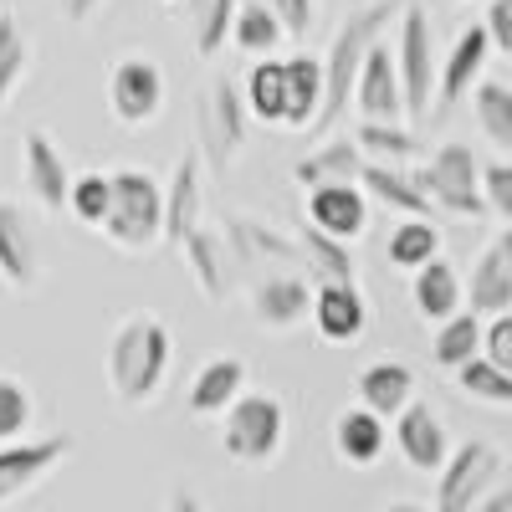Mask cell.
<instances>
[{
	"label": "cell",
	"mask_w": 512,
	"mask_h": 512,
	"mask_svg": "<svg viewBox=\"0 0 512 512\" xmlns=\"http://www.w3.org/2000/svg\"><path fill=\"white\" fill-rule=\"evenodd\" d=\"M390 16H395V0H379V6H364V11H354L344 26H338L333 47H328V57H323V108H318V118L308 123V134H328L333 118L349 108L359 62H364V52L379 41V26L390 21Z\"/></svg>",
	"instance_id": "cell-1"
},
{
	"label": "cell",
	"mask_w": 512,
	"mask_h": 512,
	"mask_svg": "<svg viewBox=\"0 0 512 512\" xmlns=\"http://www.w3.org/2000/svg\"><path fill=\"white\" fill-rule=\"evenodd\" d=\"M169 328L154 318H134L113 333V349H108V379H113V395L123 405H144L154 400V390L169 374Z\"/></svg>",
	"instance_id": "cell-2"
},
{
	"label": "cell",
	"mask_w": 512,
	"mask_h": 512,
	"mask_svg": "<svg viewBox=\"0 0 512 512\" xmlns=\"http://www.w3.org/2000/svg\"><path fill=\"white\" fill-rule=\"evenodd\" d=\"M113 180V205L103 216V236L113 246H128V251H149L154 241H164V190L154 175L144 169H118Z\"/></svg>",
	"instance_id": "cell-3"
},
{
	"label": "cell",
	"mask_w": 512,
	"mask_h": 512,
	"mask_svg": "<svg viewBox=\"0 0 512 512\" xmlns=\"http://www.w3.org/2000/svg\"><path fill=\"white\" fill-rule=\"evenodd\" d=\"M415 185L431 195V205L456 210V216H482L487 200H482V164L466 144H441L431 154V164L415 175Z\"/></svg>",
	"instance_id": "cell-4"
},
{
	"label": "cell",
	"mask_w": 512,
	"mask_h": 512,
	"mask_svg": "<svg viewBox=\"0 0 512 512\" xmlns=\"http://www.w3.org/2000/svg\"><path fill=\"white\" fill-rule=\"evenodd\" d=\"M195 123H200V149H205L210 169L221 175V169L236 159V149L246 144V98L236 93L231 77H216V82L200 93Z\"/></svg>",
	"instance_id": "cell-5"
},
{
	"label": "cell",
	"mask_w": 512,
	"mask_h": 512,
	"mask_svg": "<svg viewBox=\"0 0 512 512\" xmlns=\"http://www.w3.org/2000/svg\"><path fill=\"white\" fill-rule=\"evenodd\" d=\"M395 67H400V93H405V113L425 118L436 98V47H431V21L420 6L400 11V47H395Z\"/></svg>",
	"instance_id": "cell-6"
},
{
	"label": "cell",
	"mask_w": 512,
	"mask_h": 512,
	"mask_svg": "<svg viewBox=\"0 0 512 512\" xmlns=\"http://www.w3.org/2000/svg\"><path fill=\"white\" fill-rule=\"evenodd\" d=\"M497 477H502V451L487 446V441H466L456 456L441 461L436 507H441V512H472Z\"/></svg>",
	"instance_id": "cell-7"
},
{
	"label": "cell",
	"mask_w": 512,
	"mask_h": 512,
	"mask_svg": "<svg viewBox=\"0 0 512 512\" xmlns=\"http://www.w3.org/2000/svg\"><path fill=\"white\" fill-rule=\"evenodd\" d=\"M282 446V405L272 395H236L226 415V451L236 461H267Z\"/></svg>",
	"instance_id": "cell-8"
},
{
	"label": "cell",
	"mask_w": 512,
	"mask_h": 512,
	"mask_svg": "<svg viewBox=\"0 0 512 512\" xmlns=\"http://www.w3.org/2000/svg\"><path fill=\"white\" fill-rule=\"evenodd\" d=\"M164 103V72L149 57H123L108 77V108L118 123H149Z\"/></svg>",
	"instance_id": "cell-9"
},
{
	"label": "cell",
	"mask_w": 512,
	"mask_h": 512,
	"mask_svg": "<svg viewBox=\"0 0 512 512\" xmlns=\"http://www.w3.org/2000/svg\"><path fill=\"white\" fill-rule=\"evenodd\" d=\"M354 103L364 118L374 123H400L405 118V93H400V67H395V52L390 47H374L364 52L359 62V77H354Z\"/></svg>",
	"instance_id": "cell-10"
},
{
	"label": "cell",
	"mask_w": 512,
	"mask_h": 512,
	"mask_svg": "<svg viewBox=\"0 0 512 512\" xmlns=\"http://www.w3.org/2000/svg\"><path fill=\"white\" fill-rule=\"evenodd\" d=\"M308 221L338 241H354L364 226H369V200L359 190V180H328V185H313L308 195Z\"/></svg>",
	"instance_id": "cell-11"
},
{
	"label": "cell",
	"mask_w": 512,
	"mask_h": 512,
	"mask_svg": "<svg viewBox=\"0 0 512 512\" xmlns=\"http://www.w3.org/2000/svg\"><path fill=\"white\" fill-rule=\"evenodd\" d=\"M395 441H400V456L415 466V472H441V461L451 456V441H446V425L431 405H400V420H395Z\"/></svg>",
	"instance_id": "cell-12"
},
{
	"label": "cell",
	"mask_w": 512,
	"mask_h": 512,
	"mask_svg": "<svg viewBox=\"0 0 512 512\" xmlns=\"http://www.w3.org/2000/svg\"><path fill=\"white\" fill-rule=\"evenodd\" d=\"M67 451H72L67 436H47V441H6V446H0V502H11V497L26 492L31 482H41Z\"/></svg>",
	"instance_id": "cell-13"
},
{
	"label": "cell",
	"mask_w": 512,
	"mask_h": 512,
	"mask_svg": "<svg viewBox=\"0 0 512 512\" xmlns=\"http://www.w3.org/2000/svg\"><path fill=\"white\" fill-rule=\"evenodd\" d=\"M487 52H492V36H487V26H466L461 36H456V47H451V57L436 67V103H441V113L472 88V82L482 77V67H487Z\"/></svg>",
	"instance_id": "cell-14"
},
{
	"label": "cell",
	"mask_w": 512,
	"mask_h": 512,
	"mask_svg": "<svg viewBox=\"0 0 512 512\" xmlns=\"http://www.w3.org/2000/svg\"><path fill=\"white\" fill-rule=\"evenodd\" d=\"M308 318L318 323L323 338H333V344H349V338L364 333L369 308H364V297H359L354 282H333V277H328V282L313 292V313H308Z\"/></svg>",
	"instance_id": "cell-15"
},
{
	"label": "cell",
	"mask_w": 512,
	"mask_h": 512,
	"mask_svg": "<svg viewBox=\"0 0 512 512\" xmlns=\"http://www.w3.org/2000/svg\"><path fill=\"white\" fill-rule=\"evenodd\" d=\"M21 144H26V185H31V195H36L41 205H47V210L67 205V185H72V175H67V164H62V154H57L52 134L31 128V134H26Z\"/></svg>",
	"instance_id": "cell-16"
},
{
	"label": "cell",
	"mask_w": 512,
	"mask_h": 512,
	"mask_svg": "<svg viewBox=\"0 0 512 512\" xmlns=\"http://www.w3.org/2000/svg\"><path fill=\"white\" fill-rule=\"evenodd\" d=\"M0 282H11V287L36 282V241H31L21 205L11 200H0Z\"/></svg>",
	"instance_id": "cell-17"
},
{
	"label": "cell",
	"mask_w": 512,
	"mask_h": 512,
	"mask_svg": "<svg viewBox=\"0 0 512 512\" xmlns=\"http://www.w3.org/2000/svg\"><path fill=\"white\" fill-rule=\"evenodd\" d=\"M308 313H313V292H308V282L297 272H277V277H267L262 287H256V318L262 323L292 328V323H303Z\"/></svg>",
	"instance_id": "cell-18"
},
{
	"label": "cell",
	"mask_w": 512,
	"mask_h": 512,
	"mask_svg": "<svg viewBox=\"0 0 512 512\" xmlns=\"http://www.w3.org/2000/svg\"><path fill=\"white\" fill-rule=\"evenodd\" d=\"M359 185L390 210H400V216H431V195L415 185V175H400L395 164H379V159L359 164Z\"/></svg>",
	"instance_id": "cell-19"
},
{
	"label": "cell",
	"mask_w": 512,
	"mask_h": 512,
	"mask_svg": "<svg viewBox=\"0 0 512 512\" xmlns=\"http://www.w3.org/2000/svg\"><path fill=\"white\" fill-rule=\"evenodd\" d=\"M456 308H461V277H456L451 262H441V251H436L431 262L415 267V313L431 318V323H441V318H451Z\"/></svg>",
	"instance_id": "cell-20"
},
{
	"label": "cell",
	"mask_w": 512,
	"mask_h": 512,
	"mask_svg": "<svg viewBox=\"0 0 512 512\" xmlns=\"http://www.w3.org/2000/svg\"><path fill=\"white\" fill-rule=\"evenodd\" d=\"M318 108H323V62L308 57V52H297L287 62V113H282V123L287 128H308L318 118Z\"/></svg>",
	"instance_id": "cell-21"
},
{
	"label": "cell",
	"mask_w": 512,
	"mask_h": 512,
	"mask_svg": "<svg viewBox=\"0 0 512 512\" xmlns=\"http://www.w3.org/2000/svg\"><path fill=\"white\" fill-rule=\"evenodd\" d=\"M333 441H338V456L354 461V466L379 461V451H384V415H374L369 405L344 410V415H338V425H333Z\"/></svg>",
	"instance_id": "cell-22"
},
{
	"label": "cell",
	"mask_w": 512,
	"mask_h": 512,
	"mask_svg": "<svg viewBox=\"0 0 512 512\" xmlns=\"http://www.w3.org/2000/svg\"><path fill=\"white\" fill-rule=\"evenodd\" d=\"M359 164H364V149L349 144V139H333V144H318L308 159L292 164V180L297 185H328V180H359Z\"/></svg>",
	"instance_id": "cell-23"
},
{
	"label": "cell",
	"mask_w": 512,
	"mask_h": 512,
	"mask_svg": "<svg viewBox=\"0 0 512 512\" xmlns=\"http://www.w3.org/2000/svg\"><path fill=\"white\" fill-rule=\"evenodd\" d=\"M241 390H246V364H241V359H210V364L195 374V384H190V410H195V415L226 410Z\"/></svg>",
	"instance_id": "cell-24"
},
{
	"label": "cell",
	"mask_w": 512,
	"mask_h": 512,
	"mask_svg": "<svg viewBox=\"0 0 512 512\" xmlns=\"http://www.w3.org/2000/svg\"><path fill=\"white\" fill-rule=\"evenodd\" d=\"M195 216H200V159L185 154L175 169V185L164 195V236L185 241V231H195Z\"/></svg>",
	"instance_id": "cell-25"
},
{
	"label": "cell",
	"mask_w": 512,
	"mask_h": 512,
	"mask_svg": "<svg viewBox=\"0 0 512 512\" xmlns=\"http://www.w3.org/2000/svg\"><path fill=\"white\" fill-rule=\"evenodd\" d=\"M466 303H472L477 318H492L502 308H512V272L497 256V246H487L472 267V287H466Z\"/></svg>",
	"instance_id": "cell-26"
},
{
	"label": "cell",
	"mask_w": 512,
	"mask_h": 512,
	"mask_svg": "<svg viewBox=\"0 0 512 512\" xmlns=\"http://www.w3.org/2000/svg\"><path fill=\"white\" fill-rule=\"evenodd\" d=\"M415 395V374L405 364H369L359 374V400L374 415H400V405Z\"/></svg>",
	"instance_id": "cell-27"
},
{
	"label": "cell",
	"mask_w": 512,
	"mask_h": 512,
	"mask_svg": "<svg viewBox=\"0 0 512 512\" xmlns=\"http://www.w3.org/2000/svg\"><path fill=\"white\" fill-rule=\"evenodd\" d=\"M231 36H236V47L251 52V57H267L277 52V41L287 36L277 11L267 6V0H236V16H231Z\"/></svg>",
	"instance_id": "cell-28"
},
{
	"label": "cell",
	"mask_w": 512,
	"mask_h": 512,
	"mask_svg": "<svg viewBox=\"0 0 512 512\" xmlns=\"http://www.w3.org/2000/svg\"><path fill=\"white\" fill-rule=\"evenodd\" d=\"M436 364L441 369H456L472 354H482V318L472 308H456L451 318H441V333H436Z\"/></svg>",
	"instance_id": "cell-29"
},
{
	"label": "cell",
	"mask_w": 512,
	"mask_h": 512,
	"mask_svg": "<svg viewBox=\"0 0 512 512\" xmlns=\"http://www.w3.org/2000/svg\"><path fill=\"white\" fill-rule=\"evenodd\" d=\"M246 108L262 123H282L287 113V62H256L246 77Z\"/></svg>",
	"instance_id": "cell-30"
},
{
	"label": "cell",
	"mask_w": 512,
	"mask_h": 512,
	"mask_svg": "<svg viewBox=\"0 0 512 512\" xmlns=\"http://www.w3.org/2000/svg\"><path fill=\"white\" fill-rule=\"evenodd\" d=\"M297 256L328 282H354V256H349V246L338 241V236H328V231H318V226H308L303 231V241H297Z\"/></svg>",
	"instance_id": "cell-31"
},
{
	"label": "cell",
	"mask_w": 512,
	"mask_h": 512,
	"mask_svg": "<svg viewBox=\"0 0 512 512\" xmlns=\"http://www.w3.org/2000/svg\"><path fill=\"white\" fill-rule=\"evenodd\" d=\"M226 231H231V241H236V251L241 256H267V262H282V267H292L297 262V246L292 241H282L272 226H262V221H246V216H226Z\"/></svg>",
	"instance_id": "cell-32"
},
{
	"label": "cell",
	"mask_w": 512,
	"mask_h": 512,
	"mask_svg": "<svg viewBox=\"0 0 512 512\" xmlns=\"http://www.w3.org/2000/svg\"><path fill=\"white\" fill-rule=\"evenodd\" d=\"M456 384L487 405H512V369L492 364L487 354H472L466 364H456Z\"/></svg>",
	"instance_id": "cell-33"
},
{
	"label": "cell",
	"mask_w": 512,
	"mask_h": 512,
	"mask_svg": "<svg viewBox=\"0 0 512 512\" xmlns=\"http://www.w3.org/2000/svg\"><path fill=\"white\" fill-rule=\"evenodd\" d=\"M441 251V231L431 226V216H405V226H395L390 236V262L395 267H420V262H431V256Z\"/></svg>",
	"instance_id": "cell-34"
},
{
	"label": "cell",
	"mask_w": 512,
	"mask_h": 512,
	"mask_svg": "<svg viewBox=\"0 0 512 512\" xmlns=\"http://www.w3.org/2000/svg\"><path fill=\"white\" fill-rule=\"evenodd\" d=\"M185 256H190V267H195V282H200V292L205 297H226V262H221V246H216V236L210 231H185Z\"/></svg>",
	"instance_id": "cell-35"
},
{
	"label": "cell",
	"mask_w": 512,
	"mask_h": 512,
	"mask_svg": "<svg viewBox=\"0 0 512 512\" xmlns=\"http://www.w3.org/2000/svg\"><path fill=\"white\" fill-rule=\"evenodd\" d=\"M477 123L482 134L497 144V149H512V88L502 82H477Z\"/></svg>",
	"instance_id": "cell-36"
},
{
	"label": "cell",
	"mask_w": 512,
	"mask_h": 512,
	"mask_svg": "<svg viewBox=\"0 0 512 512\" xmlns=\"http://www.w3.org/2000/svg\"><path fill=\"white\" fill-rule=\"evenodd\" d=\"M354 144H359V149H369L379 164H405V159H415V154H420V144L405 134L400 123H374V118H364V123H359Z\"/></svg>",
	"instance_id": "cell-37"
},
{
	"label": "cell",
	"mask_w": 512,
	"mask_h": 512,
	"mask_svg": "<svg viewBox=\"0 0 512 512\" xmlns=\"http://www.w3.org/2000/svg\"><path fill=\"white\" fill-rule=\"evenodd\" d=\"M108 205H113V180L108 175H77L67 185V210H72L82 226H103Z\"/></svg>",
	"instance_id": "cell-38"
},
{
	"label": "cell",
	"mask_w": 512,
	"mask_h": 512,
	"mask_svg": "<svg viewBox=\"0 0 512 512\" xmlns=\"http://www.w3.org/2000/svg\"><path fill=\"white\" fill-rule=\"evenodd\" d=\"M231 16H236V0H200V11H195V52L200 57L221 52V41L231 36Z\"/></svg>",
	"instance_id": "cell-39"
},
{
	"label": "cell",
	"mask_w": 512,
	"mask_h": 512,
	"mask_svg": "<svg viewBox=\"0 0 512 512\" xmlns=\"http://www.w3.org/2000/svg\"><path fill=\"white\" fill-rule=\"evenodd\" d=\"M21 72H26V36H21L16 16H0V103L11 98Z\"/></svg>",
	"instance_id": "cell-40"
},
{
	"label": "cell",
	"mask_w": 512,
	"mask_h": 512,
	"mask_svg": "<svg viewBox=\"0 0 512 512\" xmlns=\"http://www.w3.org/2000/svg\"><path fill=\"white\" fill-rule=\"evenodd\" d=\"M26 420H31V395H26V384H21V379H0V441L21 436Z\"/></svg>",
	"instance_id": "cell-41"
},
{
	"label": "cell",
	"mask_w": 512,
	"mask_h": 512,
	"mask_svg": "<svg viewBox=\"0 0 512 512\" xmlns=\"http://www.w3.org/2000/svg\"><path fill=\"white\" fill-rule=\"evenodd\" d=\"M482 200L502 221H512V164H487L482 169Z\"/></svg>",
	"instance_id": "cell-42"
},
{
	"label": "cell",
	"mask_w": 512,
	"mask_h": 512,
	"mask_svg": "<svg viewBox=\"0 0 512 512\" xmlns=\"http://www.w3.org/2000/svg\"><path fill=\"white\" fill-rule=\"evenodd\" d=\"M482 354L502 369H512V308L492 313V323L482 328Z\"/></svg>",
	"instance_id": "cell-43"
},
{
	"label": "cell",
	"mask_w": 512,
	"mask_h": 512,
	"mask_svg": "<svg viewBox=\"0 0 512 512\" xmlns=\"http://www.w3.org/2000/svg\"><path fill=\"white\" fill-rule=\"evenodd\" d=\"M487 36H492V47L502 57H512V0H492V11H487Z\"/></svg>",
	"instance_id": "cell-44"
},
{
	"label": "cell",
	"mask_w": 512,
	"mask_h": 512,
	"mask_svg": "<svg viewBox=\"0 0 512 512\" xmlns=\"http://www.w3.org/2000/svg\"><path fill=\"white\" fill-rule=\"evenodd\" d=\"M267 6L277 11L282 31H292V36H308V26H313V0H267Z\"/></svg>",
	"instance_id": "cell-45"
},
{
	"label": "cell",
	"mask_w": 512,
	"mask_h": 512,
	"mask_svg": "<svg viewBox=\"0 0 512 512\" xmlns=\"http://www.w3.org/2000/svg\"><path fill=\"white\" fill-rule=\"evenodd\" d=\"M477 507H482V512H512V472H502V477L482 492Z\"/></svg>",
	"instance_id": "cell-46"
},
{
	"label": "cell",
	"mask_w": 512,
	"mask_h": 512,
	"mask_svg": "<svg viewBox=\"0 0 512 512\" xmlns=\"http://www.w3.org/2000/svg\"><path fill=\"white\" fill-rule=\"evenodd\" d=\"M98 6H103V0H62V11H67L72 21H88Z\"/></svg>",
	"instance_id": "cell-47"
},
{
	"label": "cell",
	"mask_w": 512,
	"mask_h": 512,
	"mask_svg": "<svg viewBox=\"0 0 512 512\" xmlns=\"http://www.w3.org/2000/svg\"><path fill=\"white\" fill-rule=\"evenodd\" d=\"M492 246H497V256H502V262H507V272H512V231H502Z\"/></svg>",
	"instance_id": "cell-48"
}]
</instances>
